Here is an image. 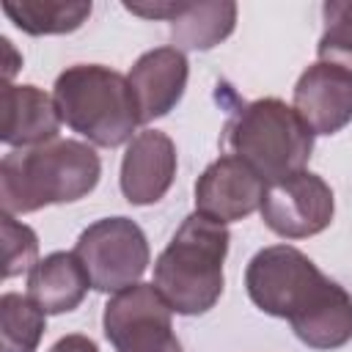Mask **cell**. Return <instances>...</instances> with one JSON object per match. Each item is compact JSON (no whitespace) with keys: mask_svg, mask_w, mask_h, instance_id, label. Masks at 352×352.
<instances>
[{"mask_svg":"<svg viewBox=\"0 0 352 352\" xmlns=\"http://www.w3.org/2000/svg\"><path fill=\"white\" fill-rule=\"evenodd\" d=\"M261 220L283 239H305L322 234L336 214L330 184L311 170H297L280 182L267 184L261 201Z\"/></svg>","mask_w":352,"mask_h":352,"instance_id":"cell-8","label":"cell"},{"mask_svg":"<svg viewBox=\"0 0 352 352\" xmlns=\"http://www.w3.org/2000/svg\"><path fill=\"white\" fill-rule=\"evenodd\" d=\"M187 77H190V63L182 50L157 47V50L143 52L126 74L135 91V99H138L140 124L168 116L184 96Z\"/></svg>","mask_w":352,"mask_h":352,"instance_id":"cell-12","label":"cell"},{"mask_svg":"<svg viewBox=\"0 0 352 352\" xmlns=\"http://www.w3.org/2000/svg\"><path fill=\"white\" fill-rule=\"evenodd\" d=\"M267 182L239 157H217L195 182V212L217 220L236 223L261 209Z\"/></svg>","mask_w":352,"mask_h":352,"instance_id":"cell-9","label":"cell"},{"mask_svg":"<svg viewBox=\"0 0 352 352\" xmlns=\"http://www.w3.org/2000/svg\"><path fill=\"white\" fill-rule=\"evenodd\" d=\"M50 352H99V346H96L88 336H82V333H72V336L58 338V341L52 344Z\"/></svg>","mask_w":352,"mask_h":352,"instance_id":"cell-21","label":"cell"},{"mask_svg":"<svg viewBox=\"0 0 352 352\" xmlns=\"http://www.w3.org/2000/svg\"><path fill=\"white\" fill-rule=\"evenodd\" d=\"M124 8L129 14H138V16H146V19H173L184 3H124Z\"/></svg>","mask_w":352,"mask_h":352,"instance_id":"cell-20","label":"cell"},{"mask_svg":"<svg viewBox=\"0 0 352 352\" xmlns=\"http://www.w3.org/2000/svg\"><path fill=\"white\" fill-rule=\"evenodd\" d=\"M0 140L14 148H33L58 140L60 113L55 99L36 85L3 82L0 91Z\"/></svg>","mask_w":352,"mask_h":352,"instance_id":"cell-13","label":"cell"},{"mask_svg":"<svg viewBox=\"0 0 352 352\" xmlns=\"http://www.w3.org/2000/svg\"><path fill=\"white\" fill-rule=\"evenodd\" d=\"M88 289H94L91 278L74 250H55L38 258L36 267L28 272V297L44 314L74 311L85 300Z\"/></svg>","mask_w":352,"mask_h":352,"instance_id":"cell-14","label":"cell"},{"mask_svg":"<svg viewBox=\"0 0 352 352\" xmlns=\"http://www.w3.org/2000/svg\"><path fill=\"white\" fill-rule=\"evenodd\" d=\"M223 143L248 162L267 184L305 170L314 151V132L283 99L264 96L242 104L226 124Z\"/></svg>","mask_w":352,"mask_h":352,"instance_id":"cell-5","label":"cell"},{"mask_svg":"<svg viewBox=\"0 0 352 352\" xmlns=\"http://www.w3.org/2000/svg\"><path fill=\"white\" fill-rule=\"evenodd\" d=\"M91 286L104 294H118L140 283L148 267V242L143 228L129 217H102L91 223L74 245Z\"/></svg>","mask_w":352,"mask_h":352,"instance_id":"cell-6","label":"cell"},{"mask_svg":"<svg viewBox=\"0 0 352 352\" xmlns=\"http://www.w3.org/2000/svg\"><path fill=\"white\" fill-rule=\"evenodd\" d=\"M102 176L99 154L82 140H52L14 148L0 162V204L8 214L38 212L50 204L85 198Z\"/></svg>","mask_w":352,"mask_h":352,"instance_id":"cell-2","label":"cell"},{"mask_svg":"<svg viewBox=\"0 0 352 352\" xmlns=\"http://www.w3.org/2000/svg\"><path fill=\"white\" fill-rule=\"evenodd\" d=\"M0 44H3V52H6V60H3V80H6V82H11V77H14V72L22 66V60H16L14 47H11V41H8V38H3Z\"/></svg>","mask_w":352,"mask_h":352,"instance_id":"cell-22","label":"cell"},{"mask_svg":"<svg viewBox=\"0 0 352 352\" xmlns=\"http://www.w3.org/2000/svg\"><path fill=\"white\" fill-rule=\"evenodd\" d=\"M60 121L94 146L116 148L129 143L140 124V110L129 80L102 63H77L58 74L52 88Z\"/></svg>","mask_w":352,"mask_h":352,"instance_id":"cell-4","label":"cell"},{"mask_svg":"<svg viewBox=\"0 0 352 352\" xmlns=\"http://www.w3.org/2000/svg\"><path fill=\"white\" fill-rule=\"evenodd\" d=\"M292 107L314 135L341 132L352 121V74L324 60L311 63L294 85Z\"/></svg>","mask_w":352,"mask_h":352,"instance_id":"cell-10","label":"cell"},{"mask_svg":"<svg viewBox=\"0 0 352 352\" xmlns=\"http://www.w3.org/2000/svg\"><path fill=\"white\" fill-rule=\"evenodd\" d=\"M170 314L154 283H135L107 300L102 327L116 352H182Z\"/></svg>","mask_w":352,"mask_h":352,"instance_id":"cell-7","label":"cell"},{"mask_svg":"<svg viewBox=\"0 0 352 352\" xmlns=\"http://www.w3.org/2000/svg\"><path fill=\"white\" fill-rule=\"evenodd\" d=\"M245 286L253 305L289 319L294 336L311 349H338L352 341V294L330 280L302 250L270 245L258 250Z\"/></svg>","mask_w":352,"mask_h":352,"instance_id":"cell-1","label":"cell"},{"mask_svg":"<svg viewBox=\"0 0 352 352\" xmlns=\"http://www.w3.org/2000/svg\"><path fill=\"white\" fill-rule=\"evenodd\" d=\"M236 3H184L170 19V38L176 50H212L234 33Z\"/></svg>","mask_w":352,"mask_h":352,"instance_id":"cell-15","label":"cell"},{"mask_svg":"<svg viewBox=\"0 0 352 352\" xmlns=\"http://www.w3.org/2000/svg\"><path fill=\"white\" fill-rule=\"evenodd\" d=\"M176 176V146L160 129L138 132L121 160V192L135 206H148L165 198Z\"/></svg>","mask_w":352,"mask_h":352,"instance_id":"cell-11","label":"cell"},{"mask_svg":"<svg viewBox=\"0 0 352 352\" xmlns=\"http://www.w3.org/2000/svg\"><path fill=\"white\" fill-rule=\"evenodd\" d=\"M94 6L85 0H6L3 14L30 36L74 33L88 22Z\"/></svg>","mask_w":352,"mask_h":352,"instance_id":"cell-16","label":"cell"},{"mask_svg":"<svg viewBox=\"0 0 352 352\" xmlns=\"http://www.w3.org/2000/svg\"><path fill=\"white\" fill-rule=\"evenodd\" d=\"M47 314L19 292H6L0 297V338L3 352H36L44 336Z\"/></svg>","mask_w":352,"mask_h":352,"instance_id":"cell-17","label":"cell"},{"mask_svg":"<svg viewBox=\"0 0 352 352\" xmlns=\"http://www.w3.org/2000/svg\"><path fill=\"white\" fill-rule=\"evenodd\" d=\"M324 33L319 38L316 55L352 74V0H330L322 6Z\"/></svg>","mask_w":352,"mask_h":352,"instance_id":"cell-18","label":"cell"},{"mask_svg":"<svg viewBox=\"0 0 352 352\" xmlns=\"http://www.w3.org/2000/svg\"><path fill=\"white\" fill-rule=\"evenodd\" d=\"M3 278L30 272L38 261V236L30 226L3 212Z\"/></svg>","mask_w":352,"mask_h":352,"instance_id":"cell-19","label":"cell"},{"mask_svg":"<svg viewBox=\"0 0 352 352\" xmlns=\"http://www.w3.org/2000/svg\"><path fill=\"white\" fill-rule=\"evenodd\" d=\"M231 234L223 223L192 212L154 261V286L173 314L198 316L223 294V264Z\"/></svg>","mask_w":352,"mask_h":352,"instance_id":"cell-3","label":"cell"}]
</instances>
